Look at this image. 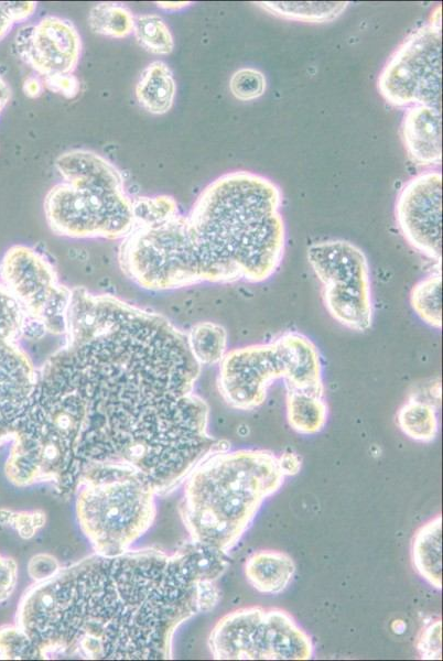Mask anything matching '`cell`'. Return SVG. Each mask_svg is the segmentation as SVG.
<instances>
[{
  "instance_id": "20",
  "label": "cell",
  "mask_w": 443,
  "mask_h": 661,
  "mask_svg": "<svg viewBox=\"0 0 443 661\" xmlns=\"http://www.w3.org/2000/svg\"><path fill=\"white\" fill-rule=\"evenodd\" d=\"M256 4L269 13L288 20L325 23L338 18L348 7L347 1H262Z\"/></svg>"
},
{
  "instance_id": "39",
  "label": "cell",
  "mask_w": 443,
  "mask_h": 661,
  "mask_svg": "<svg viewBox=\"0 0 443 661\" xmlns=\"http://www.w3.org/2000/svg\"><path fill=\"white\" fill-rule=\"evenodd\" d=\"M192 2H176V1H165V2H156L158 8H161L163 10H168V11H176L183 8H186L188 6H191Z\"/></svg>"
},
{
  "instance_id": "6",
  "label": "cell",
  "mask_w": 443,
  "mask_h": 661,
  "mask_svg": "<svg viewBox=\"0 0 443 661\" xmlns=\"http://www.w3.org/2000/svg\"><path fill=\"white\" fill-rule=\"evenodd\" d=\"M279 378L287 388L324 393L320 353L309 337L289 332L267 344L228 350L219 362L217 384L229 407L251 411L264 402L269 386Z\"/></svg>"
},
{
  "instance_id": "35",
  "label": "cell",
  "mask_w": 443,
  "mask_h": 661,
  "mask_svg": "<svg viewBox=\"0 0 443 661\" xmlns=\"http://www.w3.org/2000/svg\"><path fill=\"white\" fill-rule=\"evenodd\" d=\"M279 466L284 476H292L301 468V457L293 452H285L278 456Z\"/></svg>"
},
{
  "instance_id": "32",
  "label": "cell",
  "mask_w": 443,
  "mask_h": 661,
  "mask_svg": "<svg viewBox=\"0 0 443 661\" xmlns=\"http://www.w3.org/2000/svg\"><path fill=\"white\" fill-rule=\"evenodd\" d=\"M18 582V564L0 553V603L6 602L13 593Z\"/></svg>"
},
{
  "instance_id": "36",
  "label": "cell",
  "mask_w": 443,
  "mask_h": 661,
  "mask_svg": "<svg viewBox=\"0 0 443 661\" xmlns=\"http://www.w3.org/2000/svg\"><path fill=\"white\" fill-rule=\"evenodd\" d=\"M43 82L36 77H29L23 84V91L30 98H36L43 93Z\"/></svg>"
},
{
  "instance_id": "5",
  "label": "cell",
  "mask_w": 443,
  "mask_h": 661,
  "mask_svg": "<svg viewBox=\"0 0 443 661\" xmlns=\"http://www.w3.org/2000/svg\"><path fill=\"white\" fill-rule=\"evenodd\" d=\"M74 495L78 525L99 555L115 556L130 550L155 518L156 489L142 472L129 465L87 467Z\"/></svg>"
},
{
  "instance_id": "22",
  "label": "cell",
  "mask_w": 443,
  "mask_h": 661,
  "mask_svg": "<svg viewBox=\"0 0 443 661\" xmlns=\"http://www.w3.org/2000/svg\"><path fill=\"white\" fill-rule=\"evenodd\" d=\"M397 422L408 437L419 442H431L439 432L435 408L419 399H410L400 408Z\"/></svg>"
},
{
  "instance_id": "21",
  "label": "cell",
  "mask_w": 443,
  "mask_h": 661,
  "mask_svg": "<svg viewBox=\"0 0 443 661\" xmlns=\"http://www.w3.org/2000/svg\"><path fill=\"white\" fill-rule=\"evenodd\" d=\"M186 336L191 353L201 366L219 364L228 351V334L220 324L199 322Z\"/></svg>"
},
{
  "instance_id": "3",
  "label": "cell",
  "mask_w": 443,
  "mask_h": 661,
  "mask_svg": "<svg viewBox=\"0 0 443 661\" xmlns=\"http://www.w3.org/2000/svg\"><path fill=\"white\" fill-rule=\"evenodd\" d=\"M284 477L278 456L267 449L210 454L185 478L179 502L190 540L227 554Z\"/></svg>"
},
{
  "instance_id": "25",
  "label": "cell",
  "mask_w": 443,
  "mask_h": 661,
  "mask_svg": "<svg viewBox=\"0 0 443 661\" xmlns=\"http://www.w3.org/2000/svg\"><path fill=\"white\" fill-rule=\"evenodd\" d=\"M138 44L156 55H168L174 48L173 35L165 21L155 13L134 15L132 31Z\"/></svg>"
},
{
  "instance_id": "29",
  "label": "cell",
  "mask_w": 443,
  "mask_h": 661,
  "mask_svg": "<svg viewBox=\"0 0 443 661\" xmlns=\"http://www.w3.org/2000/svg\"><path fill=\"white\" fill-rule=\"evenodd\" d=\"M0 524L13 528L23 539H30L45 524V513L41 510L17 512L0 509Z\"/></svg>"
},
{
  "instance_id": "27",
  "label": "cell",
  "mask_w": 443,
  "mask_h": 661,
  "mask_svg": "<svg viewBox=\"0 0 443 661\" xmlns=\"http://www.w3.org/2000/svg\"><path fill=\"white\" fill-rule=\"evenodd\" d=\"M0 659H39L31 639L15 625L0 627Z\"/></svg>"
},
{
  "instance_id": "18",
  "label": "cell",
  "mask_w": 443,
  "mask_h": 661,
  "mask_svg": "<svg viewBox=\"0 0 443 661\" xmlns=\"http://www.w3.org/2000/svg\"><path fill=\"white\" fill-rule=\"evenodd\" d=\"M176 83L172 69L162 61L151 62L140 74L136 85L139 105L150 113H166L173 106Z\"/></svg>"
},
{
  "instance_id": "30",
  "label": "cell",
  "mask_w": 443,
  "mask_h": 661,
  "mask_svg": "<svg viewBox=\"0 0 443 661\" xmlns=\"http://www.w3.org/2000/svg\"><path fill=\"white\" fill-rule=\"evenodd\" d=\"M442 622L440 619L431 622L422 631L417 642V650L422 659H442Z\"/></svg>"
},
{
  "instance_id": "15",
  "label": "cell",
  "mask_w": 443,
  "mask_h": 661,
  "mask_svg": "<svg viewBox=\"0 0 443 661\" xmlns=\"http://www.w3.org/2000/svg\"><path fill=\"white\" fill-rule=\"evenodd\" d=\"M441 109L432 106L408 107L401 122V136L408 155L423 166L442 161Z\"/></svg>"
},
{
  "instance_id": "24",
  "label": "cell",
  "mask_w": 443,
  "mask_h": 661,
  "mask_svg": "<svg viewBox=\"0 0 443 661\" xmlns=\"http://www.w3.org/2000/svg\"><path fill=\"white\" fill-rule=\"evenodd\" d=\"M410 303L414 313L428 325L442 327V281L440 274L429 275L412 288Z\"/></svg>"
},
{
  "instance_id": "23",
  "label": "cell",
  "mask_w": 443,
  "mask_h": 661,
  "mask_svg": "<svg viewBox=\"0 0 443 661\" xmlns=\"http://www.w3.org/2000/svg\"><path fill=\"white\" fill-rule=\"evenodd\" d=\"M134 15L131 10L118 2H99L88 13L89 29L99 35L123 39L133 31Z\"/></svg>"
},
{
  "instance_id": "38",
  "label": "cell",
  "mask_w": 443,
  "mask_h": 661,
  "mask_svg": "<svg viewBox=\"0 0 443 661\" xmlns=\"http://www.w3.org/2000/svg\"><path fill=\"white\" fill-rule=\"evenodd\" d=\"M11 97V90L7 82L0 75V115L2 110L6 108Z\"/></svg>"
},
{
  "instance_id": "34",
  "label": "cell",
  "mask_w": 443,
  "mask_h": 661,
  "mask_svg": "<svg viewBox=\"0 0 443 661\" xmlns=\"http://www.w3.org/2000/svg\"><path fill=\"white\" fill-rule=\"evenodd\" d=\"M3 4L14 23L25 21L36 9V2L33 1H3Z\"/></svg>"
},
{
  "instance_id": "26",
  "label": "cell",
  "mask_w": 443,
  "mask_h": 661,
  "mask_svg": "<svg viewBox=\"0 0 443 661\" xmlns=\"http://www.w3.org/2000/svg\"><path fill=\"white\" fill-rule=\"evenodd\" d=\"M133 224L154 223L177 214L179 207L170 195L139 196L132 198Z\"/></svg>"
},
{
  "instance_id": "19",
  "label": "cell",
  "mask_w": 443,
  "mask_h": 661,
  "mask_svg": "<svg viewBox=\"0 0 443 661\" xmlns=\"http://www.w3.org/2000/svg\"><path fill=\"white\" fill-rule=\"evenodd\" d=\"M287 419L292 430L303 435L321 432L327 421L324 395L287 388Z\"/></svg>"
},
{
  "instance_id": "13",
  "label": "cell",
  "mask_w": 443,
  "mask_h": 661,
  "mask_svg": "<svg viewBox=\"0 0 443 661\" xmlns=\"http://www.w3.org/2000/svg\"><path fill=\"white\" fill-rule=\"evenodd\" d=\"M398 227L407 242L437 262L442 254V173L429 170L410 178L395 207Z\"/></svg>"
},
{
  "instance_id": "12",
  "label": "cell",
  "mask_w": 443,
  "mask_h": 661,
  "mask_svg": "<svg viewBox=\"0 0 443 661\" xmlns=\"http://www.w3.org/2000/svg\"><path fill=\"white\" fill-rule=\"evenodd\" d=\"M26 316L0 282V446L14 436L33 393L37 369L20 346Z\"/></svg>"
},
{
  "instance_id": "31",
  "label": "cell",
  "mask_w": 443,
  "mask_h": 661,
  "mask_svg": "<svg viewBox=\"0 0 443 661\" xmlns=\"http://www.w3.org/2000/svg\"><path fill=\"white\" fill-rule=\"evenodd\" d=\"M61 565L57 559L47 553L32 556L28 563V574L35 582H42L53 576Z\"/></svg>"
},
{
  "instance_id": "2",
  "label": "cell",
  "mask_w": 443,
  "mask_h": 661,
  "mask_svg": "<svg viewBox=\"0 0 443 661\" xmlns=\"http://www.w3.org/2000/svg\"><path fill=\"white\" fill-rule=\"evenodd\" d=\"M282 194L269 177L233 171L212 181L186 216L204 282H262L283 258Z\"/></svg>"
},
{
  "instance_id": "28",
  "label": "cell",
  "mask_w": 443,
  "mask_h": 661,
  "mask_svg": "<svg viewBox=\"0 0 443 661\" xmlns=\"http://www.w3.org/2000/svg\"><path fill=\"white\" fill-rule=\"evenodd\" d=\"M266 88L264 74L253 67H241L229 79V89L233 96L241 101H250L261 97Z\"/></svg>"
},
{
  "instance_id": "14",
  "label": "cell",
  "mask_w": 443,
  "mask_h": 661,
  "mask_svg": "<svg viewBox=\"0 0 443 661\" xmlns=\"http://www.w3.org/2000/svg\"><path fill=\"white\" fill-rule=\"evenodd\" d=\"M14 48L19 58L43 77L73 74L80 58L82 39L69 20L46 15L17 31Z\"/></svg>"
},
{
  "instance_id": "16",
  "label": "cell",
  "mask_w": 443,
  "mask_h": 661,
  "mask_svg": "<svg viewBox=\"0 0 443 661\" xmlns=\"http://www.w3.org/2000/svg\"><path fill=\"white\" fill-rule=\"evenodd\" d=\"M295 564L281 551L261 550L248 557L245 575L248 583L263 594H279L292 582Z\"/></svg>"
},
{
  "instance_id": "9",
  "label": "cell",
  "mask_w": 443,
  "mask_h": 661,
  "mask_svg": "<svg viewBox=\"0 0 443 661\" xmlns=\"http://www.w3.org/2000/svg\"><path fill=\"white\" fill-rule=\"evenodd\" d=\"M383 99L396 107L440 108L442 95L441 7L393 51L377 79Z\"/></svg>"
},
{
  "instance_id": "1",
  "label": "cell",
  "mask_w": 443,
  "mask_h": 661,
  "mask_svg": "<svg viewBox=\"0 0 443 661\" xmlns=\"http://www.w3.org/2000/svg\"><path fill=\"white\" fill-rule=\"evenodd\" d=\"M226 554L188 541L89 555L22 594L18 626L39 659H171L177 628L220 599Z\"/></svg>"
},
{
  "instance_id": "33",
  "label": "cell",
  "mask_w": 443,
  "mask_h": 661,
  "mask_svg": "<svg viewBox=\"0 0 443 661\" xmlns=\"http://www.w3.org/2000/svg\"><path fill=\"white\" fill-rule=\"evenodd\" d=\"M43 86L69 99L74 98L80 88L79 79L73 74L44 77Z\"/></svg>"
},
{
  "instance_id": "37",
  "label": "cell",
  "mask_w": 443,
  "mask_h": 661,
  "mask_svg": "<svg viewBox=\"0 0 443 661\" xmlns=\"http://www.w3.org/2000/svg\"><path fill=\"white\" fill-rule=\"evenodd\" d=\"M14 24V21L4 8L3 1H0V41L6 37Z\"/></svg>"
},
{
  "instance_id": "10",
  "label": "cell",
  "mask_w": 443,
  "mask_h": 661,
  "mask_svg": "<svg viewBox=\"0 0 443 661\" xmlns=\"http://www.w3.org/2000/svg\"><path fill=\"white\" fill-rule=\"evenodd\" d=\"M306 257L322 283L329 315L352 330L369 329L372 323L370 269L364 251L350 241L329 239L311 245Z\"/></svg>"
},
{
  "instance_id": "7",
  "label": "cell",
  "mask_w": 443,
  "mask_h": 661,
  "mask_svg": "<svg viewBox=\"0 0 443 661\" xmlns=\"http://www.w3.org/2000/svg\"><path fill=\"white\" fill-rule=\"evenodd\" d=\"M123 273L148 290H170L204 282L187 217L133 224L118 252Z\"/></svg>"
},
{
  "instance_id": "11",
  "label": "cell",
  "mask_w": 443,
  "mask_h": 661,
  "mask_svg": "<svg viewBox=\"0 0 443 661\" xmlns=\"http://www.w3.org/2000/svg\"><path fill=\"white\" fill-rule=\"evenodd\" d=\"M0 282L28 319L41 324L45 332L64 334L72 290L58 282L42 253L25 245L10 247L0 261Z\"/></svg>"
},
{
  "instance_id": "17",
  "label": "cell",
  "mask_w": 443,
  "mask_h": 661,
  "mask_svg": "<svg viewBox=\"0 0 443 661\" xmlns=\"http://www.w3.org/2000/svg\"><path fill=\"white\" fill-rule=\"evenodd\" d=\"M412 564L431 586L442 588V517L421 525L411 545Z\"/></svg>"
},
{
  "instance_id": "4",
  "label": "cell",
  "mask_w": 443,
  "mask_h": 661,
  "mask_svg": "<svg viewBox=\"0 0 443 661\" xmlns=\"http://www.w3.org/2000/svg\"><path fill=\"white\" fill-rule=\"evenodd\" d=\"M63 181L46 193L51 230L68 238L123 239L133 227L132 198L120 170L91 150L74 149L54 163Z\"/></svg>"
},
{
  "instance_id": "8",
  "label": "cell",
  "mask_w": 443,
  "mask_h": 661,
  "mask_svg": "<svg viewBox=\"0 0 443 661\" xmlns=\"http://www.w3.org/2000/svg\"><path fill=\"white\" fill-rule=\"evenodd\" d=\"M216 660H309L314 644L285 610L242 607L223 616L208 640Z\"/></svg>"
}]
</instances>
